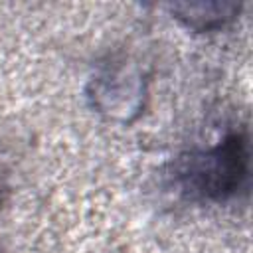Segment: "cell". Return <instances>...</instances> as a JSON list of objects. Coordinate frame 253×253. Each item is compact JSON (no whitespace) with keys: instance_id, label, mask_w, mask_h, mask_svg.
Returning <instances> with one entry per match:
<instances>
[{"instance_id":"5b68a950","label":"cell","mask_w":253,"mask_h":253,"mask_svg":"<svg viewBox=\"0 0 253 253\" xmlns=\"http://www.w3.org/2000/svg\"><path fill=\"white\" fill-rule=\"evenodd\" d=\"M0 253H6V251H4V247H2V245H0Z\"/></svg>"},{"instance_id":"3957f363","label":"cell","mask_w":253,"mask_h":253,"mask_svg":"<svg viewBox=\"0 0 253 253\" xmlns=\"http://www.w3.org/2000/svg\"><path fill=\"white\" fill-rule=\"evenodd\" d=\"M239 2H176L168 4V12L184 28L192 32H215L231 24L239 12Z\"/></svg>"},{"instance_id":"7a4b0ae2","label":"cell","mask_w":253,"mask_h":253,"mask_svg":"<svg viewBox=\"0 0 253 253\" xmlns=\"http://www.w3.org/2000/svg\"><path fill=\"white\" fill-rule=\"evenodd\" d=\"M85 97L101 119L117 125H130L144 111L148 81L138 63L119 57L103 63L91 75Z\"/></svg>"},{"instance_id":"6da1fadb","label":"cell","mask_w":253,"mask_h":253,"mask_svg":"<svg viewBox=\"0 0 253 253\" xmlns=\"http://www.w3.org/2000/svg\"><path fill=\"white\" fill-rule=\"evenodd\" d=\"M251 150L245 128L227 132L208 148L180 154L172 164V180L178 192L200 204H223L249 186Z\"/></svg>"},{"instance_id":"277c9868","label":"cell","mask_w":253,"mask_h":253,"mask_svg":"<svg viewBox=\"0 0 253 253\" xmlns=\"http://www.w3.org/2000/svg\"><path fill=\"white\" fill-rule=\"evenodd\" d=\"M2 200H4V184H2V176H0V206H2Z\"/></svg>"}]
</instances>
